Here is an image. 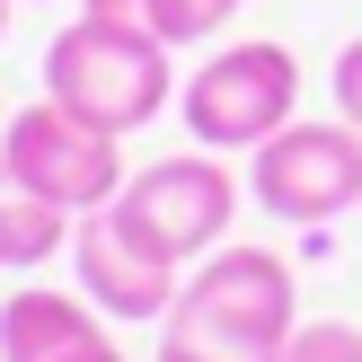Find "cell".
I'll return each mask as SVG.
<instances>
[{"label":"cell","instance_id":"cell-5","mask_svg":"<svg viewBox=\"0 0 362 362\" xmlns=\"http://www.w3.org/2000/svg\"><path fill=\"white\" fill-rule=\"evenodd\" d=\"M247 204H257L265 221H292V230L362 212V133L345 115H327V124L292 115L274 141L247 151Z\"/></svg>","mask_w":362,"mask_h":362},{"label":"cell","instance_id":"cell-2","mask_svg":"<svg viewBox=\"0 0 362 362\" xmlns=\"http://www.w3.org/2000/svg\"><path fill=\"white\" fill-rule=\"evenodd\" d=\"M45 98L88 115L98 133H141L177 106V53L159 35H133L115 18H71L45 45Z\"/></svg>","mask_w":362,"mask_h":362},{"label":"cell","instance_id":"cell-6","mask_svg":"<svg viewBox=\"0 0 362 362\" xmlns=\"http://www.w3.org/2000/svg\"><path fill=\"white\" fill-rule=\"evenodd\" d=\"M0 159H9L18 186H35L45 204H62L71 221H80V212H106L124 194V133H98L88 115H71V106H53V98L9 106Z\"/></svg>","mask_w":362,"mask_h":362},{"label":"cell","instance_id":"cell-3","mask_svg":"<svg viewBox=\"0 0 362 362\" xmlns=\"http://www.w3.org/2000/svg\"><path fill=\"white\" fill-rule=\"evenodd\" d=\"M177 115L204 151H257L300 115V53L274 35H247L194 62V80H177Z\"/></svg>","mask_w":362,"mask_h":362},{"label":"cell","instance_id":"cell-15","mask_svg":"<svg viewBox=\"0 0 362 362\" xmlns=\"http://www.w3.org/2000/svg\"><path fill=\"white\" fill-rule=\"evenodd\" d=\"M9 9H18V0H0V35H9Z\"/></svg>","mask_w":362,"mask_h":362},{"label":"cell","instance_id":"cell-8","mask_svg":"<svg viewBox=\"0 0 362 362\" xmlns=\"http://www.w3.org/2000/svg\"><path fill=\"white\" fill-rule=\"evenodd\" d=\"M98 327H115V318H106L80 283H71V292H53V283H18V292L0 300V362H53V354L88 345Z\"/></svg>","mask_w":362,"mask_h":362},{"label":"cell","instance_id":"cell-4","mask_svg":"<svg viewBox=\"0 0 362 362\" xmlns=\"http://www.w3.org/2000/svg\"><path fill=\"white\" fill-rule=\"evenodd\" d=\"M239 204H247V177H230V159L204 151V141H186L177 159L133 168L124 194H115V212H124L151 247H168L177 265H204L212 247L239 230Z\"/></svg>","mask_w":362,"mask_h":362},{"label":"cell","instance_id":"cell-16","mask_svg":"<svg viewBox=\"0 0 362 362\" xmlns=\"http://www.w3.org/2000/svg\"><path fill=\"white\" fill-rule=\"evenodd\" d=\"M0 124H9V106H0Z\"/></svg>","mask_w":362,"mask_h":362},{"label":"cell","instance_id":"cell-1","mask_svg":"<svg viewBox=\"0 0 362 362\" xmlns=\"http://www.w3.org/2000/svg\"><path fill=\"white\" fill-rule=\"evenodd\" d=\"M300 327V283L274 247L221 239L204 265H186L177 310L159 318L151 362H274Z\"/></svg>","mask_w":362,"mask_h":362},{"label":"cell","instance_id":"cell-12","mask_svg":"<svg viewBox=\"0 0 362 362\" xmlns=\"http://www.w3.org/2000/svg\"><path fill=\"white\" fill-rule=\"evenodd\" d=\"M336 115H345L354 133H362V35H354L345 53H336Z\"/></svg>","mask_w":362,"mask_h":362},{"label":"cell","instance_id":"cell-9","mask_svg":"<svg viewBox=\"0 0 362 362\" xmlns=\"http://www.w3.org/2000/svg\"><path fill=\"white\" fill-rule=\"evenodd\" d=\"M53 257H71V212L45 204L35 186H18L9 159H0V265H9V274H35V265H53Z\"/></svg>","mask_w":362,"mask_h":362},{"label":"cell","instance_id":"cell-13","mask_svg":"<svg viewBox=\"0 0 362 362\" xmlns=\"http://www.w3.org/2000/svg\"><path fill=\"white\" fill-rule=\"evenodd\" d=\"M53 362H124V345H115V336L98 327V336H88V345H71V354H53Z\"/></svg>","mask_w":362,"mask_h":362},{"label":"cell","instance_id":"cell-7","mask_svg":"<svg viewBox=\"0 0 362 362\" xmlns=\"http://www.w3.org/2000/svg\"><path fill=\"white\" fill-rule=\"evenodd\" d=\"M71 283H80L115 327H159V318L177 310L186 265H177L168 247H151L115 204H106V212H80V221H71Z\"/></svg>","mask_w":362,"mask_h":362},{"label":"cell","instance_id":"cell-14","mask_svg":"<svg viewBox=\"0 0 362 362\" xmlns=\"http://www.w3.org/2000/svg\"><path fill=\"white\" fill-rule=\"evenodd\" d=\"M212 9H221V18H239V9H247V0H212Z\"/></svg>","mask_w":362,"mask_h":362},{"label":"cell","instance_id":"cell-11","mask_svg":"<svg viewBox=\"0 0 362 362\" xmlns=\"http://www.w3.org/2000/svg\"><path fill=\"white\" fill-rule=\"evenodd\" d=\"M274 362H362V327H345V318H300Z\"/></svg>","mask_w":362,"mask_h":362},{"label":"cell","instance_id":"cell-10","mask_svg":"<svg viewBox=\"0 0 362 362\" xmlns=\"http://www.w3.org/2000/svg\"><path fill=\"white\" fill-rule=\"evenodd\" d=\"M88 18H115V27H133V35H159V45H204L212 27H221V9L212 0H80Z\"/></svg>","mask_w":362,"mask_h":362}]
</instances>
